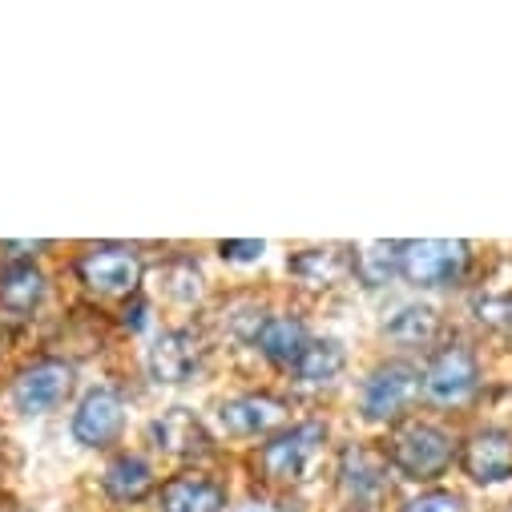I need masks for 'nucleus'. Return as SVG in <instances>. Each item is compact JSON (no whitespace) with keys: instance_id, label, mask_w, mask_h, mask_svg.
<instances>
[{"instance_id":"2eb2a0df","label":"nucleus","mask_w":512,"mask_h":512,"mask_svg":"<svg viewBox=\"0 0 512 512\" xmlns=\"http://www.w3.org/2000/svg\"><path fill=\"white\" fill-rule=\"evenodd\" d=\"M440 335H444V319L424 299L400 303L388 319H383V339L396 343L400 351H432L440 343Z\"/></svg>"},{"instance_id":"ddd939ff","label":"nucleus","mask_w":512,"mask_h":512,"mask_svg":"<svg viewBox=\"0 0 512 512\" xmlns=\"http://www.w3.org/2000/svg\"><path fill=\"white\" fill-rule=\"evenodd\" d=\"M456 460H460L464 476L472 484H480V488H492V484L512 480V428L484 424V428L468 432Z\"/></svg>"},{"instance_id":"1a4fd4ad","label":"nucleus","mask_w":512,"mask_h":512,"mask_svg":"<svg viewBox=\"0 0 512 512\" xmlns=\"http://www.w3.org/2000/svg\"><path fill=\"white\" fill-rule=\"evenodd\" d=\"M291 420V408L287 400L271 396V392H242V396H230L214 408L210 424L218 436L226 440H259V436H275L279 428H287Z\"/></svg>"},{"instance_id":"6ab92c4d","label":"nucleus","mask_w":512,"mask_h":512,"mask_svg":"<svg viewBox=\"0 0 512 512\" xmlns=\"http://www.w3.org/2000/svg\"><path fill=\"white\" fill-rule=\"evenodd\" d=\"M49 295V275L37 263H5L0 267V311L13 319H33Z\"/></svg>"},{"instance_id":"b1692460","label":"nucleus","mask_w":512,"mask_h":512,"mask_svg":"<svg viewBox=\"0 0 512 512\" xmlns=\"http://www.w3.org/2000/svg\"><path fill=\"white\" fill-rule=\"evenodd\" d=\"M263 242H254V238H230V242H218V254L226 263H259L263 259Z\"/></svg>"},{"instance_id":"f8f14e48","label":"nucleus","mask_w":512,"mask_h":512,"mask_svg":"<svg viewBox=\"0 0 512 512\" xmlns=\"http://www.w3.org/2000/svg\"><path fill=\"white\" fill-rule=\"evenodd\" d=\"M150 440L162 456L182 460V464H202L214 456V432L194 408H166L150 424Z\"/></svg>"},{"instance_id":"0eeeda50","label":"nucleus","mask_w":512,"mask_h":512,"mask_svg":"<svg viewBox=\"0 0 512 512\" xmlns=\"http://www.w3.org/2000/svg\"><path fill=\"white\" fill-rule=\"evenodd\" d=\"M77 388V367L69 359H57V355H45L29 367L17 371L13 388H9V400H13V412L33 420V416H49L57 412Z\"/></svg>"},{"instance_id":"f03ea898","label":"nucleus","mask_w":512,"mask_h":512,"mask_svg":"<svg viewBox=\"0 0 512 512\" xmlns=\"http://www.w3.org/2000/svg\"><path fill=\"white\" fill-rule=\"evenodd\" d=\"M480 396V355L464 339L436 343L420 367V400L436 412H460Z\"/></svg>"},{"instance_id":"412c9836","label":"nucleus","mask_w":512,"mask_h":512,"mask_svg":"<svg viewBox=\"0 0 512 512\" xmlns=\"http://www.w3.org/2000/svg\"><path fill=\"white\" fill-rule=\"evenodd\" d=\"M287 271L303 287L327 291V287H339L343 279H351V254L343 246H307L295 259H287Z\"/></svg>"},{"instance_id":"4be33fe9","label":"nucleus","mask_w":512,"mask_h":512,"mask_svg":"<svg viewBox=\"0 0 512 512\" xmlns=\"http://www.w3.org/2000/svg\"><path fill=\"white\" fill-rule=\"evenodd\" d=\"M206 291V279H202V267L194 259H174L162 267V295L178 307H190L198 303Z\"/></svg>"},{"instance_id":"9d476101","label":"nucleus","mask_w":512,"mask_h":512,"mask_svg":"<svg viewBox=\"0 0 512 512\" xmlns=\"http://www.w3.org/2000/svg\"><path fill=\"white\" fill-rule=\"evenodd\" d=\"M335 484L355 508H371L392 492V464L383 448L371 444H343L335 456Z\"/></svg>"},{"instance_id":"39448f33","label":"nucleus","mask_w":512,"mask_h":512,"mask_svg":"<svg viewBox=\"0 0 512 512\" xmlns=\"http://www.w3.org/2000/svg\"><path fill=\"white\" fill-rule=\"evenodd\" d=\"M73 271L81 287L101 299H134L142 291L146 263L142 250L130 242H93L73 259Z\"/></svg>"},{"instance_id":"f257e3e1","label":"nucleus","mask_w":512,"mask_h":512,"mask_svg":"<svg viewBox=\"0 0 512 512\" xmlns=\"http://www.w3.org/2000/svg\"><path fill=\"white\" fill-rule=\"evenodd\" d=\"M323 448H327V424L323 420L287 424L275 436H267V444H259V452L250 456L254 480L271 492H291V488L311 480Z\"/></svg>"},{"instance_id":"5701e85b","label":"nucleus","mask_w":512,"mask_h":512,"mask_svg":"<svg viewBox=\"0 0 512 512\" xmlns=\"http://www.w3.org/2000/svg\"><path fill=\"white\" fill-rule=\"evenodd\" d=\"M400 512H468V504H464V496H460V492L428 488V492H420L416 500H408Z\"/></svg>"},{"instance_id":"20e7f679","label":"nucleus","mask_w":512,"mask_h":512,"mask_svg":"<svg viewBox=\"0 0 512 512\" xmlns=\"http://www.w3.org/2000/svg\"><path fill=\"white\" fill-rule=\"evenodd\" d=\"M416 400H420V367L408 359L375 363L355 388V408L367 424L400 428L404 420H412Z\"/></svg>"},{"instance_id":"6e6552de","label":"nucleus","mask_w":512,"mask_h":512,"mask_svg":"<svg viewBox=\"0 0 512 512\" xmlns=\"http://www.w3.org/2000/svg\"><path fill=\"white\" fill-rule=\"evenodd\" d=\"M125 420H130V404H125V396L113 388V383H97V388H89L77 400L69 432L81 448L105 452L125 436Z\"/></svg>"},{"instance_id":"dca6fc26","label":"nucleus","mask_w":512,"mask_h":512,"mask_svg":"<svg viewBox=\"0 0 512 512\" xmlns=\"http://www.w3.org/2000/svg\"><path fill=\"white\" fill-rule=\"evenodd\" d=\"M343 371H347V347L339 339L323 335V339H311L303 359L291 367V383L307 396H319V392L335 388V383L343 379Z\"/></svg>"},{"instance_id":"9b49d317","label":"nucleus","mask_w":512,"mask_h":512,"mask_svg":"<svg viewBox=\"0 0 512 512\" xmlns=\"http://www.w3.org/2000/svg\"><path fill=\"white\" fill-rule=\"evenodd\" d=\"M206 339L202 331L194 327H166L150 351H146V367H150V379L158 383V388H182V383H190L202 367H206Z\"/></svg>"},{"instance_id":"4468645a","label":"nucleus","mask_w":512,"mask_h":512,"mask_svg":"<svg viewBox=\"0 0 512 512\" xmlns=\"http://www.w3.org/2000/svg\"><path fill=\"white\" fill-rule=\"evenodd\" d=\"M230 492L218 476L202 472V468H186L174 472L162 488H158V508L162 512H226Z\"/></svg>"},{"instance_id":"a211bd4d","label":"nucleus","mask_w":512,"mask_h":512,"mask_svg":"<svg viewBox=\"0 0 512 512\" xmlns=\"http://www.w3.org/2000/svg\"><path fill=\"white\" fill-rule=\"evenodd\" d=\"M101 488L113 504H142L158 492V472L142 452H117L101 472Z\"/></svg>"},{"instance_id":"aec40b11","label":"nucleus","mask_w":512,"mask_h":512,"mask_svg":"<svg viewBox=\"0 0 512 512\" xmlns=\"http://www.w3.org/2000/svg\"><path fill=\"white\" fill-rule=\"evenodd\" d=\"M351 279L367 291H388L404 279V242H363L351 250Z\"/></svg>"},{"instance_id":"423d86ee","label":"nucleus","mask_w":512,"mask_h":512,"mask_svg":"<svg viewBox=\"0 0 512 512\" xmlns=\"http://www.w3.org/2000/svg\"><path fill=\"white\" fill-rule=\"evenodd\" d=\"M472 271V246L452 238H420L404 242V279L416 291H448L460 287Z\"/></svg>"},{"instance_id":"a878e982","label":"nucleus","mask_w":512,"mask_h":512,"mask_svg":"<svg viewBox=\"0 0 512 512\" xmlns=\"http://www.w3.org/2000/svg\"><path fill=\"white\" fill-rule=\"evenodd\" d=\"M0 351H5V331H0Z\"/></svg>"},{"instance_id":"f3484780","label":"nucleus","mask_w":512,"mask_h":512,"mask_svg":"<svg viewBox=\"0 0 512 512\" xmlns=\"http://www.w3.org/2000/svg\"><path fill=\"white\" fill-rule=\"evenodd\" d=\"M254 347H259V355H263L267 363L291 371V367L303 359V351L311 347V331H307V323H303L299 315H291V311H271V315L263 319L259 335H254Z\"/></svg>"},{"instance_id":"393cba45","label":"nucleus","mask_w":512,"mask_h":512,"mask_svg":"<svg viewBox=\"0 0 512 512\" xmlns=\"http://www.w3.org/2000/svg\"><path fill=\"white\" fill-rule=\"evenodd\" d=\"M121 323L130 327V331H142L146 323H150V303H146V295L138 291L130 303H125V311H121Z\"/></svg>"},{"instance_id":"7ed1b4c3","label":"nucleus","mask_w":512,"mask_h":512,"mask_svg":"<svg viewBox=\"0 0 512 512\" xmlns=\"http://www.w3.org/2000/svg\"><path fill=\"white\" fill-rule=\"evenodd\" d=\"M388 464L392 472H400L412 484H436L440 476H448V468L460 456V444L452 440L448 428L432 424V420H404L392 440H388Z\"/></svg>"}]
</instances>
